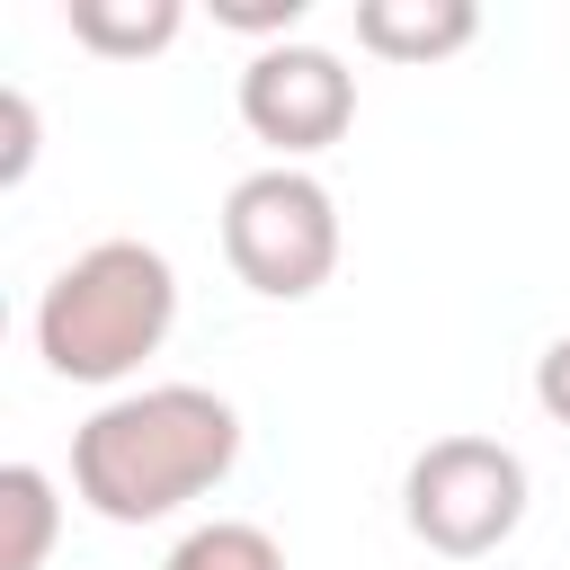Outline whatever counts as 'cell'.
<instances>
[{
    "label": "cell",
    "mask_w": 570,
    "mask_h": 570,
    "mask_svg": "<svg viewBox=\"0 0 570 570\" xmlns=\"http://www.w3.org/2000/svg\"><path fill=\"white\" fill-rule=\"evenodd\" d=\"M240 463V410L205 383H142L71 428V490L107 525H160L223 490Z\"/></svg>",
    "instance_id": "1"
},
{
    "label": "cell",
    "mask_w": 570,
    "mask_h": 570,
    "mask_svg": "<svg viewBox=\"0 0 570 570\" xmlns=\"http://www.w3.org/2000/svg\"><path fill=\"white\" fill-rule=\"evenodd\" d=\"M178 321V267L151 240H89L36 294V356L62 383H125Z\"/></svg>",
    "instance_id": "2"
},
{
    "label": "cell",
    "mask_w": 570,
    "mask_h": 570,
    "mask_svg": "<svg viewBox=\"0 0 570 570\" xmlns=\"http://www.w3.org/2000/svg\"><path fill=\"white\" fill-rule=\"evenodd\" d=\"M223 258L249 294L267 303H303L330 285L338 267V196L312 178V169H249L232 196H223Z\"/></svg>",
    "instance_id": "3"
},
{
    "label": "cell",
    "mask_w": 570,
    "mask_h": 570,
    "mask_svg": "<svg viewBox=\"0 0 570 570\" xmlns=\"http://www.w3.org/2000/svg\"><path fill=\"white\" fill-rule=\"evenodd\" d=\"M401 517L428 552L445 561H481L525 525V454L499 436H436L410 454L401 472Z\"/></svg>",
    "instance_id": "4"
},
{
    "label": "cell",
    "mask_w": 570,
    "mask_h": 570,
    "mask_svg": "<svg viewBox=\"0 0 570 570\" xmlns=\"http://www.w3.org/2000/svg\"><path fill=\"white\" fill-rule=\"evenodd\" d=\"M240 125L285 160L303 169L312 151H330L347 125H356V71L330 53V45H258L240 62Z\"/></svg>",
    "instance_id": "5"
},
{
    "label": "cell",
    "mask_w": 570,
    "mask_h": 570,
    "mask_svg": "<svg viewBox=\"0 0 570 570\" xmlns=\"http://www.w3.org/2000/svg\"><path fill=\"white\" fill-rule=\"evenodd\" d=\"M481 36L472 0H356V45L374 62H445Z\"/></svg>",
    "instance_id": "6"
},
{
    "label": "cell",
    "mask_w": 570,
    "mask_h": 570,
    "mask_svg": "<svg viewBox=\"0 0 570 570\" xmlns=\"http://www.w3.org/2000/svg\"><path fill=\"white\" fill-rule=\"evenodd\" d=\"M62 27H71V45H89L98 62H142V53L178 45L187 0H62Z\"/></svg>",
    "instance_id": "7"
},
{
    "label": "cell",
    "mask_w": 570,
    "mask_h": 570,
    "mask_svg": "<svg viewBox=\"0 0 570 570\" xmlns=\"http://www.w3.org/2000/svg\"><path fill=\"white\" fill-rule=\"evenodd\" d=\"M62 525V499L36 463H0V570H45Z\"/></svg>",
    "instance_id": "8"
},
{
    "label": "cell",
    "mask_w": 570,
    "mask_h": 570,
    "mask_svg": "<svg viewBox=\"0 0 570 570\" xmlns=\"http://www.w3.org/2000/svg\"><path fill=\"white\" fill-rule=\"evenodd\" d=\"M160 570H285V552H276L267 525H249V517H214V525H187V534L169 543Z\"/></svg>",
    "instance_id": "9"
},
{
    "label": "cell",
    "mask_w": 570,
    "mask_h": 570,
    "mask_svg": "<svg viewBox=\"0 0 570 570\" xmlns=\"http://www.w3.org/2000/svg\"><path fill=\"white\" fill-rule=\"evenodd\" d=\"M303 9H312V0H214V27H240V36H258V45H294Z\"/></svg>",
    "instance_id": "10"
},
{
    "label": "cell",
    "mask_w": 570,
    "mask_h": 570,
    "mask_svg": "<svg viewBox=\"0 0 570 570\" xmlns=\"http://www.w3.org/2000/svg\"><path fill=\"white\" fill-rule=\"evenodd\" d=\"M0 125H9V142H0V187H18V178L36 169V98H27V89H0Z\"/></svg>",
    "instance_id": "11"
},
{
    "label": "cell",
    "mask_w": 570,
    "mask_h": 570,
    "mask_svg": "<svg viewBox=\"0 0 570 570\" xmlns=\"http://www.w3.org/2000/svg\"><path fill=\"white\" fill-rule=\"evenodd\" d=\"M534 410H543L552 428H570V330L534 356Z\"/></svg>",
    "instance_id": "12"
}]
</instances>
